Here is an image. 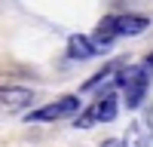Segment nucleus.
Listing matches in <instances>:
<instances>
[{"label":"nucleus","mask_w":153,"mask_h":147,"mask_svg":"<svg viewBox=\"0 0 153 147\" xmlns=\"http://www.w3.org/2000/svg\"><path fill=\"white\" fill-rule=\"evenodd\" d=\"M31 101H34V92L25 86H0V104L3 107L19 110V107H28Z\"/></svg>","instance_id":"39448f33"},{"label":"nucleus","mask_w":153,"mask_h":147,"mask_svg":"<svg viewBox=\"0 0 153 147\" xmlns=\"http://www.w3.org/2000/svg\"><path fill=\"white\" fill-rule=\"evenodd\" d=\"M101 147H126V141H120V138H107Z\"/></svg>","instance_id":"9d476101"},{"label":"nucleus","mask_w":153,"mask_h":147,"mask_svg":"<svg viewBox=\"0 0 153 147\" xmlns=\"http://www.w3.org/2000/svg\"><path fill=\"white\" fill-rule=\"evenodd\" d=\"M120 68H123V61H107V65L101 68V71L95 74V77H89V80L80 86V92H95L98 86H104V83H110V80H117Z\"/></svg>","instance_id":"6e6552de"},{"label":"nucleus","mask_w":153,"mask_h":147,"mask_svg":"<svg viewBox=\"0 0 153 147\" xmlns=\"http://www.w3.org/2000/svg\"><path fill=\"white\" fill-rule=\"evenodd\" d=\"M92 55H98L92 37H86V34H74L71 40H68V58H74V61H86V58H92Z\"/></svg>","instance_id":"0eeeda50"},{"label":"nucleus","mask_w":153,"mask_h":147,"mask_svg":"<svg viewBox=\"0 0 153 147\" xmlns=\"http://www.w3.org/2000/svg\"><path fill=\"white\" fill-rule=\"evenodd\" d=\"M150 28L147 16H138V12H126V16H117V34L120 37H138Z\"/></svg>","instance_id":"423d86ee"},{"label":"nucleus","mask_w":153,"mask_h":147,"mask_svg":"<svg viewBox=\"0 0 153 147\" xmlns=\"http://www.w3.org/2000/svg\"><path fill=\"white\" fill-rule=\"evenodd\" d=\"M123 89V101L129 110H138L147 98V89H150V71L144 65H132V68H120L117 80H113Z\"/></svg>","instance_id":"f257e3e1"},{"label":"nucleus","mask_w":153,"mask_h":147,"mask_svg":"<svg viewBox=\"0 0 153 147\" xmlns=\"http://www.w3.org/2000/svg\"><path fill=\"white\" fill-rule=\"evenodd\" d=\"M117 37H120V34H117V16H104V19L98 22L95 34H92V43H95L98 52H107Z\"/></svg>","instance_id":"20e7f679"},{"label":"nucleus","mask_w":153,"mask_h":147,"mask_svg":"<svg viewBox=\"0 0 153 147\" xmlns=\"http://www.w3.org/2000/svg\"><path fill=\"white\" fill-rule=\"evenodd\" d=\"M117 110H120L117 92H113V89H104V95H101L95 104H89V107L83 110V117L74 120V126H76V129H92L95 122H113V120H117Z\"/></svg>","instance_id":"f03ea898"},{"label":"nucleus","mask_w":153,"mask_h":147,"mask_svg":"<svg viewBox=\"0 0 153 147\" xmlns=\"http://www.w3.org/2000/svg\"><path fill=\"white\" fill-rule=\"evenodd\" d=\"M76 110H80V95H65V98H58V101L52 104H46V107H37L31 110L28 122H55V120H65V117H74Z\"/></svg>","instance_id":"7ed1b4c3"},{"label":"nucleus","mask_w":153,"mask_h":147,"mask_svg":"<svg viewBox=\"0 0 153 147\" xmlns=\"http://www.w3.org/2000/svg\"><path fill=\"white\" fill-rule=\"evenodd\" d=\"M150 138L144 135V126L141 122H135V126L129 129V135H126V147H147Z\"/></svg>","instance_id":"1a4fd4ad"}]
</instances>
